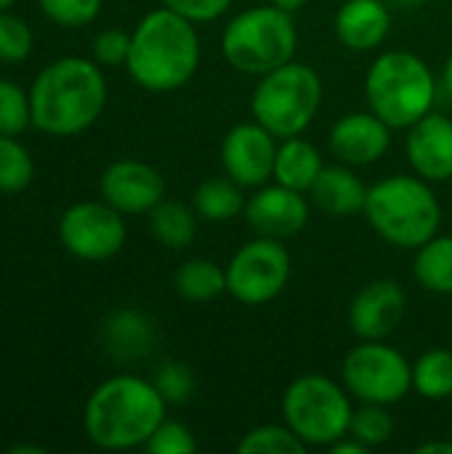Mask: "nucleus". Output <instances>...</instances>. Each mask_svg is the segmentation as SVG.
<instances>
[{"label": "nucleus", "instance_id": "a211bd4d", "mask_svg": "<svg viewBox=\"0 0 452 454\" xmlns=\"http://www.w3.org/2000/svg\"><path fill=\"white\" fill-rule=\"evenodd\" d=\"M336 37L344 48L365 53L376 51L392 29V11L386 0H346L333 16Z\"/></svg>", "mask_w": 452, "mask_h": 454}, {"label": "nucleus", "instance_id": "7c9ffc66", "mask_svg": "<svg viewBox=\"0 0 452 454\" xmlns=\"http://www.w3.org/2000/svg\"><path fill=\"white\" fill-rule=\"evenodd\" d=\"M152 383H155V388L160 391V396L168 404H184L194 394V386H197L192 367L184 364V362H165V364H160Z\"/></svg>", "mask_w": 452, "mask_h": 454}, {"label": "nucleus", "instance_id": "4be33fe9", "mask_svg": "<svg viewBox=\"0 0 452 454\" xmlns=\"http://www.w3.org/2000/svg\"><path fill=\"white\" fill-rule=\"evenodd\" d=\"M149 231L152 237L168 247V250H184L194 242L197 234V221H194V210L186 207L178 200H160L152 210H149Z\"/></svg>", "mask_w": 452, "mask_h": 454}, {"label": "nucleus", "instance_id": "6ab92c4d", "mask_svg": "<svg viewBox=\"0 0 452 454\" xmlns=\"http://www.w3.org/2000/svg\"><path fill=\"white\" fill-rule=\"evenodd\" d=\"M101 343L117 362H139L155 351V322L139 309H117L101 325Z\"/></svg>", "mask_w": 452, "mask_h": 454}, {"label": "nucleus", "instance_id": "412c9836", "mask_svg": "<svg viewBox=\"0 0 452 454\" xmlns=\"http://www.w3.org/2000/svg\"><path fill=\"white\" fill-rule=\"evenodd\" d=\"M322 168H325L322 154L317 152L314 144H309L301 136L280 138L277 157H274V176H272L277 184L296 192H309Z\"/></svg>", "mask_w": 452, "mask_h": 454}, {"label": "nucleus", "instance_id": "423d86ee", "mask_svg": "<svg viewBox=\"0 0 452 454\" xmlns=\"http://www.w3.org/2000/svg\"><path fill=\"white\" fill-rule=\"evenodd\" d=\"M298 48V29L293 13L266 3L240 11L221 35V53L229 67L242 74H266L293 61Z\"/></svg>", "mask_w": 452, "mask_h": 454}, {"label": "nucleus", "instance_id": "72a5a7b5", "mask_svg": "<svg viewBox=\"0 0 452 454\" xmlns=\"http://www.w3.org/2000/svg\"><path fill=\"white\" fill-rule=\"evenodd\" d=\"M144 450L149 454H192L197 450V442L184 423L163 420L157 431L149 436V442L144 444Z\"/></svg>", "mask_w": 452, "mask_h": 454}, {"label": "nucleus", "instance_id": "dca6fc26", "mask_svg": "<svg viewBox=\"0 0 452 454\" xmlns=\"http://www.w3.org/2000/svg\"><path fill=\"white\" fill-rule=\"evenodd\" d=\"M392 144V128L373 112H352L341 117L328 136L330 154L352 168L376 165Z\"/></svg>", "mask_w": 452, "mask_h": 454}, {"label": "nucleus", "instance_id": "6e6552de", "mask_svg": "<svg viewBox=\"0 0 452 454\" xmlns=\"http://www.w3.org/2000/svg\"><path fill=\"white\" fill-rule=\"evenodd\" d=\"M352 412L346 391L325 375H301L282 394L285 426L306 447H330L349 436Z\"/></svg>", "mask_w": 452, "mask_h": 454}, {"label": "nucleus", "instance_id": "a878e982", "mask_svg": "<svg viewBox=\"0 0 452 454\" xmlns=\"http://www.w3.org/2000/svg\"><path fill=\"white\" fill-rule=\"evenodd\" d=\"M413 391L429 402H442L452 396V351L429 348L413 364Z\"/></svg>", "mask_w": 452, "mask_h": 454}, {"label": "nucleus", "instance_id": "f03ea898", "mask_svg": "<svg viewBox=\"0 0 452 454\" xmlns=\"http://www.w3.org/2000/svg\"><path fill=\"white\" fill-rule=\"evenodd\" d=\"M202 45L194 21L170 8L149 11L131 32L128 74L149 93H170L184 88L200 67Z\"/></svg>", "mask_w": 452, "mask_h": 454}, {"label": "nucleus", "instance_id": "393cba45", "mask_svg": "<svg viewBox=\"0 0 452 454\" xmlns=\"http://www.w3.org/2000/svg\"><path fill=\"white\" fill-rule=\"evenodd\" d=\"M242 186L226 178H205L194 189V210L200 218L213 223H226L234 215L245 210V197L240 192Z\"/></svg>", "mask_w": 452, "mask_h": 454}, {"label": "nucleus", "instance_id": "79ce46f5", "mask_svg": "<svg viewBox=\"0 0 452 454\" xmlns=\"http://www.w3.org/2000/svg\"><path fill=\"white\" fill-rule=\"evenodd\" d=\"M386 3H392V5H402V8H413V5H421V3H426V0H386Z\"/></svg>", "mask_w": 452, "mask_h": 454}, {"label": "nucleus", "instance_id": "4c0bfd02", "mask_svg": "<svg viewBox=\"0 0 452 454\" xmlns=\"http://www.w3.org/2000/svg\"><path fill=\"white\" fill-rule=\"evenodd\" d=\"M416 454H452V442H424L416 447Z\"/></svg>", "mask_w": 452, "mask_h": 454}, {"label": "nucleus", "instance_id": "5701e85b", "mask_svg": "<svg viewBox=\"0 0 452 454\" xmlns=\"http://www.w3.org/2000/svg\"><path fill=\"white\" fill-rule=\"evenodd\" d=\"M173 290L189 303H205L226 293V269L210 258H189L173 274Z\"/></svg>", "mask_w": 452, "mask_h": 454}, {"label": "nucleus", "instance_id": "f257e3e1", "mask_svg": "<svg viewBox=\"0 0 452 454\" xmlns=\"http://www.w3.org/2000/svg\"><path fill=\"white\" fill-rule=\"evenodd\" d=\"M32 125L48 136L85 133L107 106V80L96 61L64 56L48 64L29 88Z\"/></svg>", "mask_w": 452, "mask_h": 454}, {"label": "nucleus", "instance_id": "f704fd0d", "mask_svg": "<svg viewBox=\"0 0 452 454\" xmlns=\"http://www.w3.org/2000/svg\"><path fill=\"white\" fill-rule=\"evenodd\" d=\"M128 51H131V35L120 27L104 29L93 37V59L99 64H107V67L125 64Z\"/></svg>", "mask_w": 452, "mask_h": 454}, {"label": "nucleus", "instance_id": "37998d69", "mask_svg": "<svg viewBox=\"0 0 452 454\" xmlns=\"http://www.w3.org/2000/svg\"><path fill=\"white\" fill-rule=\"evenodd\" d=\"M13 3H16V0H0V11H5V8H11Z\"/></svg>", "mask_w": 452, "mask_h": 454}, {"label": "nucleus", "instance_id": "4468645a", "mask_svg": "<svg viewBox=\"0 0 452 454\" xmlns=\"http://www.w3.org/2000/svg\"><path fill=\"white\" fill-rule=\"evenodd\" d=\"M101 200L109 202L123 215L149 213L165 197L163 176L141 160H117L112 162L99 181Z\"/></svg>", "mask_w": 452, "mask_h": 454}, {"label": "nucleus", "instance_id": "a19ab883", "mask_svg": "<svg viewBox=\"0 0 452 454\" xmlns=\"http://www.w3.org/2000/svg\"><path fill=\"white\" fill-rule=\"evenodd\" d=\"M40 447H11V454H40Z\"/></svg>", "mask_w": 452, "mask_h": 454}, {"label": "nucleus", "instance_id": "7ed1b4c3", "mask_svg": "<svg viewBox=\"0 0 452 454\" xmlns=\"http://www.w3.org/2000/svg\"><path fill=\"white\" fill-rule=\"evenodd\" d=\"M165 407L168 402L152 380L139 375H115L88 396L83 426L88 439L101 450H136L144 447L165 420Z\"/></svg>", "mask_w": 452, "mask_h": 454}, {"label": "nucleus", "instance_id": "20e7f679", "mask_svg": "<svg viewBox=\"0 0 452 454\" xmlns=\"http://www.w3.org/2000/svg\"><path fill=\"white\" fill-rule=\"evenodd\" d=\"M365 218L389 245L402 250H418L437 237L442 223V207L421 176H389L368 189Z\"/></svg>", "mask_w": 452, "mask_h": 454}, {"label": "nucleus", "instance_id": "f8f14e48", "mask_svg": "<svg viewBox=\"0 0 452 454\" xmlns=\"http://www.w3.org/2000/svg\"><path fill=\"white\" fill-rule=\"evenodd\" d=\"M280 138L264 125L240 122L229 128L221 141V165L224 173L242 189H258L274 176V157Z\"/></svg>", "mask_w": 452, "mask_h": 454}, {"label": "nucleus", "instance_id": "39448f33", "mask_svg": "<svg viewBox=\"0 0 452 454\" xmlns=\"http://www.w3.org/2000/svg\"><path fill=\"white\" fill-rule=\"evenodd\" d=\"M365 96L373 114L392 130H408L437 101V80L429 64L413 51L381 53L365 77Z\"/></svg>", "mask_w": 452, "mask_h": 454}, {"label": "nucleus", "instance_id": "f3484780", "mask_svg": "<svg viewBox=\"0 0 452 454\" xmlns=\"http://www.w3.org/2000/svg\"><path fill=\"white\" fill-rule=\"evenodd\" d=\"M408 162L416 176L429 184L452 178V120L448 114L429 112L408 128L405 138Z\"/></svg>", "mask_w": 452, "mask_h": 454}, {"label": "nucleus", "instance_id": "ea45409f", "mask_svg": "<svg viewBox=\"0 0 452 454\" xmlns=\"http://www.w3.org/2000/svg\"><path fill=\"white\" fill-rule=\"evenodd\" d=\"M442 85H445V90L450 93V98H452V53L448 56L445 69H442Z\"/></svg>", "mask_w": 452, "mask_h": 454}, {"label": "nucleus", "instance_id": "e433bc0d", "mask_svg": "<svg viewBox=\"0 0 452 454\" xmlns=\"http://www.w3.org/2000/svg\"><path fill=\"white\" fill-rule=\"evenodd\" d=\"M328 450L333 454H368V447L360 439H354V436H344L336 444H330Z\"/></svg>", "mask_w": 452, "mask_h": 454}, {"label": "nucleus", "instance_id": "9b49d317", "mask_svg": "<svg viewBox=\"0 0 452 454\" xmlns=\"http://www.w3.org/2000/svg\"><path fill=\"white\" fill-rule=\"evenodd\" d=\"M128 229L123 213L109 202H77L59 221V239L80 261L101 263L115 258L125 245Z\"/></svg>", "mask_w": 452, "mask_h": 454}, {"label": "nucleus", "instance_id": "1a4fd4ad", "mask_svg": "<svg viewBox=\"0 0 452 454\" xmlns=\"http://www.w3.org/2000/svg\"><path fill=\"white\" fill-rule=\"evenodd\" d=\"M341 378L346 391L362 404L392 407L413 391V364L400 348L384 340L354 346L344 356Z\"/></svg>", "mask_w": 452, "mask_h": 454}, {"label": "nucleus", "instance_id": "9d476101", "mask_svg": "<svg viewBox=\"0 0 452 454\" xmlns=\"http://www.w3.org/2000/svg\"><path fill=\"white\" fill-rule=\"evenodd\" d=\"M290 279V253L280 239L256 237L245 242L226 266V293L242 306L274 301Z\"/></svg>", "mask_w": 452, "mask_h": 454}, {"label": "nucleus", "instance_id": "c756f323", "mask_svg": "<svg viewBox=\"0 0 452 454\" xmlns=\"http://www.w3.org/2000/svg\"><path fill=\"white\" fill-rule=\"evenodd\" d=\"M29 125H32L29 93H24L11 80H0V133L19 136Z\"/></svg>", "mask_w": 452, "mask_h": 454}, {"label": "nucleus", "instance_id": "58836bf2", "mask_svg": "<svg viewBox=\"0 0 452 454\" xmlns=\"http://www.w3.org/2000/svg\"><path fill=\"white\" fill-rule=\"evenodd\" d=\"M269 3L282 8V11H288V13H296V11H301L306 5V0H269Z\"/></svg>", "mask_w": 452, "mask_h": 454}, {"label": "nucleus", "instance_id": "c9c22d12", "mask_svg": "<svg viewBox=\"0 0 452 454\" xmlns=\"http://www.w3.org/2000/svg\"><path fill=\"white\" fill-rule=\"evenodd\" d=\"M160 3L194 24H205V21H216L218 16H224L234 0H160Z\"/></svg>", "mask_w": 452, "mask_h": 454}, {"label": "nucleus", "instance_id": "0eeeda50", "mask_svg": "<svg viewBox=\"0 0 452 454\" xmlns=\"http://www.w3.org/2000/svg\"><path fill=\"white\" fill-rule=\"evenodd\" d=\"M322 77L314 67L288 61L258 77L250 96V112L277 138L301 136L322 106Z\"/></svg>", "mask_w": 452, "mask_h": 454}, {"label": "nucleus", "instance_id": "b1692460", "mask_svg": "<svg viewBox=\"0 0 452 454\" xmlns=\"http://www.w3.org/2000/svg\"><path fill=\"white\" fill-rule=\"evenodd\" d=\"M413 277L429 293L452 295V234L432 237L416 250Z\"/></svg>", "mask_w": 452, "mask_h": 454}, {"label": "nucleus", "instance_id": "aec40b11", "mask_svg": "<svg viewBox=\"0 0 452 454\" xmlns=\"http://www.w3.org/2000/svg\"><path fill=\"white\" fill-rule=\"evenodd\" d=\"M309 194H312V202L330 215L362 213L365 200H368V189L362 178L352 170V165H344V162L322 168Z\"/></svg>", "mask_w": 452, "mask_h": 454}, {"label": "nucleus", "instance_id": "ddd939ff", "mask_svg": "<svg viewBox=\"0 0 452 454\" xmlns=\"http://www.w3.org/2000/svg\"><path fill=\"white\" fill-rule=\"evenodd\" d=\"M408 314V295L394 279L365 285L349 303V327L360 340H386Z\"/></svg>", "mask_w": 452, "mask_h": 454}, {"label": "nucleus", "instance_id": "2eb2a0df", "mask_svg": "<svg viewBox=\"0 0 452 454\" xmlns=\"http://www.w3.org/2000/svg\"><path fill=\"white\" fill-rule=\"evenodd\" d=\"M245 221L258 237L288 239L296 237L309 221V202L304 192L288 189L282 184L258 186V192L245 202Z\"/></svg>", "mask_w": 452, "mask_h": 454}, {"label": "nucleus", "instance_id": "c85d7f7f", "mask_svg": "<svg viewBox=\"0 0 452 454\" xmlns=\"http://www.w3.org/2000/svg\"><path fill=\"white\" fill-rule=\"evenodd\" d=\"M392 434H394V418L384 404H362L360 410L352 412L349 436L360 439L368 450L386 444Z\"/></svg>", "mask_w": 452, "mask_h": 454}, {"label": "nucleus", "instance_id": "2f4dec72", "mask_svg": "<svg viewBox=\"0 0 452 454\" xmlns=\"http://www.w3.org/2000/svg\"><path fill=\"white\" fill-rule=\"evenodd\" d=\"M32 29L13 13L0 11V61L19 64L32 53Z\"/></svg>", "mask_w": 452, "mask_h": 454}, {"label": "nucleus", "instance_id": "473e14b6", "mask_svg": "<svg viewBox=\"0 0 452 454\" xmlns=\"http://www.w3.org/2000/svg\"><path fill=\"white\" fill-rule=\"evenodd\" d=\"M40 8L59 27H85L99 16L101 0H40Z\"/></svg>", "mask_w": 452, "mask_h": 454}, {"label": "nucleus", "instance_id": "bb28decb", "mask_svg": "<svg viewBox=\"0 0 452 454\" xmlns=\"http://www.w3.org/2000/svg\"><path fill=\"white\" fill-rule=\"evenodd\" d=\"M306 450L309 447L288 426L274 423L250 428L237 444L240 454H306Z\"/></svg>", "mask_w": 452, "mask_h": 454}, {"label": "nucleus", "instance_id": "cd10ccee", "mask_svg": "<svg viewBox=\"0 0 452 454\" xmlns=\"http://www.w3.org/2000/svg\"><path fill=\"white\" fill-rule=\"evenodd\" d=\"M35 165L29 152L13 138L0 133V192L16 194L32 184Z\"/></svg>", "mask_w": 452, "mask_h": 454}]
</instances>
